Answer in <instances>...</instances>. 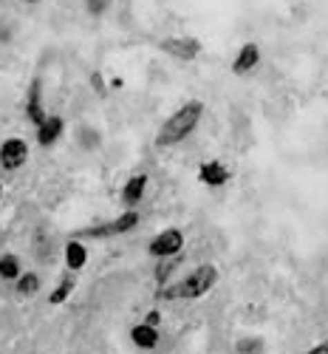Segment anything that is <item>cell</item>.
Returning <instances> with one entry per match:
<instances>
[{
	"label": "cell",
	"mask_w": 328,
	"mask_h": 354,
	"mask_svg": "<svg viewBox=\"0 0 328 354\" xmlns=\"http://www.w3.org/2000/svg\"><path fill=\"white\" fill-rule=\"evenodd\" d=\"M201 116H204V102L198 100H190L187 105L178 108L170 120L162 125L159 136H156V145L159 147H170V145H178V142H184L201 122Z\"/></svg>",
	"instance_id": "6da1fadb"
},
{
	"label": "cell",
	"mask_w": 328,
	"mask_h": 354,
	"mask_svg": "<svg viewBox=\"0 0 328 354\" xmlns=\"http://www.w3.org/2000/svg\"><path fill=\"white\" fill-rule=\"evenodd\" d=\"M215 281H218V270L213 267V263H201V267L193 270L184 281H178L170 289H162L159 298H167V301H178V298L193 301V298H201V295L210 292L215 286Z\"/></svg>",
	"instance_id": "7a4b0ae2"
},
{
	"label": "cell",
	"mask_w": 328,
	"mask_h": 354,
	"mask_svg": "<svg viewBox=\"0 0 328 354\" xmlns=\"http://www.w3.org/2000/svg\"><path fill=\"white\" fill-rule=\"evenodd\" d=\"M139 224V213L136 210H128L119 218L108 221V224H97V227H88L79 232V239H113V235H122V232H131L133 227Z\"/></svg>",
	"instance_id": "3957f363"
},
{
	"label": "cell",
	"mask_w": 328,
	"mask_h": 354,
	"mask_svg": "<svg viewBox=\"0 0 328 354\" xmlns=\"http://www.w3.org/2000/svg\"><path fill=\"white\" fill-rule=\"evenodd\" d=\"M182 247H184V232L170 227V230L159 232L156 239L151 241V255L153 258H173V255L182 252Z\"/></svg>",
	"instance_id": "277c9868"
},
{
	"label": "cell",
	"mask_w": 328,
	"mask_h": 354,
	"mask_svg": "<svg viewBox=\"0 0 328 354\" xmlns=\"http://www.w3.org/2000/svg\"><path fill=\"white\" fill-rule=\"evenodd\" d=\"M26 159H28V145L23 139L12 136L0 145V167L3 170H17L26 165Z\"/></svg>",
	"instance_id": "5b68a950"
},
{
	"label": "cell",
	"mask_w": 328,
	"mask_h": 354,
	"mask_svg": "<svg viewBox=\"0 0 328 354\" xmlns=\"http://www.w3.org/2000/svg\"><path fill=\"white\" fill-rule=\"evenodd\" d=\"M162 51L173 54L175 60L190 63V60H195V57H198L201 43H198L195 37H170V40H164V43H162Z\"/></svg>",
	"instance_id": "8992f818"
},
{
	"label": "cell",
	"mask_w": 328,
	"mask_h": 354,
	"mask_svg": "<svg viewBox=\"0 0 328 354\" xmlns=\"http://www.w3.org/2000/svg\"><path fill=\"white\" fill-rule=\"evenodd\" d=\"M26 113L37 128L46 122V111H43V85L40 80H32V88H28V100H26Z\"/></svg>",
	"instance_id": "52a82bcc"
},
{
	"label": "cell",
	"mask_w": 328,
	"mask_h": 354,
	"mask_svg": "<svg viewBox=\"0 0 328 354\" xmlns=\"http://www.w3.org/2000/svg\"><path fill=\"white\" fill-rule=\"evenodd\" d=\"M198 179L204 185H210V187H221L229 182V170L221 165V162H204L198 167Z\"/></svg>",
	"instance_id": "ba28073f"
},
{
	"label": "cell",
	"mask_w": 328,
	"mask_h": 354,
	"mask_svg": "<svg viewBox=\"0 0 328 354\" xmlns=\"http://www.w3.org/2000/svg\"><path fill=\"white\" fill-rule=\"evenodd\" d=\"M258 60H260V48H258L255 43H247L241 51H238L235 63H232V71H235V74H249V71L258 66Z\"/></svg>",
	"instance_id": "9c48e42d"
},
{
	"label": "cell",
	"mask_w": 328,
	"mask_h": 354,
	"mask_svg": "<svg viewBox=\"0 0 328 354\" xmlns=\"http://www.w3.org/2000/svg\"><path fill=\"white\" fill-rule=\"evenodd\" d=\"M63 128H66V122L59 120V116H46V122L37 128V142L43 147H51L59 139V133H63Z\"/></svg>",
	"instance_id": "30bf717a"
},
{
	"label": "cell",
	"mask_w": 328,
	"mask_h": 354,
	"mask_svg": "<svg viewBox=\"0 0 328 354\" xmlns=\"http://www.w3.org/2000/svg\"><path fill=\"white\" fill-rule=\"evenodd\" d=\"M131 337H133V343H136L139 348H147V351L159 346V332H156V326H147V323H139V326H133Z\"/></svg>",
	"instance_id": "8fae6325"
},
{
	"label": "cell",
	"mask_w": 328,
	"mask_h": 354,
	"mask_svg": "<svg viewBox=\"0 0 328 354\" xmlns=\"http://www.w3.org/2000/svg\"><path fill=\"white\" fill-rule=\"evenodd\" d=\"M88 263V250H85V244H79L77 239L74 241H68L66 244V267L71 270V272H77V270H82Z\"/></svg>",
	"instance_id": "7c38bea8"
},
{
	"label": "cell",
	"mask_w": 328,
	"mask_h": 354,
	"mask_svg": "<svg viewBox=\"0 0 328 354\" xmlns=\"http://www.w3.org/2000/svg\"><path fill=\"white\" fill-rule=\"evenodd\" d=\"M144 187H147V176H144V173H136L133 179H128V185H125V190H122L125 204H139V198L144 196Z\"/></svg>",
	"instance_id": "4fadbf2b"
},
{
	"label": "cell",
	"mask_w": 328,
	"mask_h": 354,
	"mask_svg": "<svg viewBox=\"0 0 328 354\" xmlns=\"http://www.w3.org/2000/svg\"><path fill=\"white\" fill-rule=\"evenodd\" d=\"M0 278H6V281L20 278V258L17 255H0Z\"/></svg>",
	"instance_id": "5bb4252c"
},
{
	"label": "cell",
	"mask_w": 328,
	"mask_h": 354,
	"mask_svg": "<svg viewBox=\"0 0 328 354\" xmlns=\"http://www.w3.org/2000/svg\"><path fill=\"white\" fill-rule=\"evenodd\" d=\"M71 292H74V278L66 275L63 281L57 283V289L51 292V298H48V301H51L54 306H59V304H66V301H68V295H71Z\"/></svg>",
	"instance_id": "9a60e30c"
},
{
	"label": "cell",
	"mask_w": 328,
	"mask_h": 354,
	"mask_svg": "<svg viewBox=\"0 0 328 354\" xmlns=\"http://www.w3.org/2000/svg\"><path fill=\"white\" fill-rule=\"evenodd\" d=\"M37 289H40V278L35 272H26V275L17 278V292L26 295V298L28 295H37Z\"/></svg>",
	"instance_id": "2e32d148"
},
{
	"label": "cell",
	"mask_w": 328,
	"mask_h": 354,
	"mask_svg": "<svg viewBox=\"0 0 328 354\" xmlns=\"http://www.w3.org/2000/svg\"><path fill=\"white\" fill-rule=\"evenodd\" d=\"M235 351L238 354H260L263 351V340L260 337H241L235 343Z\"/></svg>",
	"instance_id": "e0dca14e"
},
{
	"label": "cell",
	"mask_w": 328,
	"mask_h": 354,
	"mask_svg": "<svg viewBox=\"0 0 328 354\" xmlns=\"http://www.w3.org/2000/svg\"><path fill=\"white\" fill-rule=\"evenodd\" d=\"M173 270H175V261H173V258H164V263H159V267H156V281L164 283Z\"/></svg>",
	"instance_id": "ac0fdd59"
},
{
	"label": "cell",
	"mask_w": 328,
	"mask_h": 354,
	"mask_svg": "<svg viewBox=\"0 0 328 354\" xmlns=\"http://www.w3.org/2000/svg\"><path fill=\"white\" fill-rule=\"evenodd\" d=\"M105 6H108V0H88V12L91 15H102Z\"/></svg>",
	"instance_id": "d6986e66"
},
{
	"label": "cell",
	"mask_w": 328,
	"mask_h": 354,
	"mask_svg": "<svg viewBox=\"0 0 328 354\" xmlns=\"http://www.w3.org/2000/svg\"><path fill=\"white\" fill-rule=\"evenodd\" d=\"M306 354H328V337L322 340V343H317V346H311Z\"/></svg>",
	"instance_id": "ffe728a7"
},
{
	"label": "cell",
	"mask_w": 328,
	"mask_h": 354,
	"mask_svg": "<svg viewBox=\"0 0 328 354\" xmlns=\"http://www.w3.org/2000/svg\"><path fill=\"white\" fill-rule=\"evenodd\" d=\"M159 320H162V315H159V312H151L144 323H147V326H159Z\"/></svg>",
	"instance_id": "44dd1931"
},
{
	"label": "cell",
	"mask_w": 328,
	"mask_h": 354,
	"mask_svg": "<svg viewBox=\"0 0 328 354\" xmlns=\"http://www.w3.org/2000/svg\"><path fill=\"white\" fill-rule=\"evenodd\" d=\"M91 80H94V88H97V91H102V88H105V85H102V77H99V74H94Z\"/></svg>",
	"instance_id": "7402d4cb"
},
{
	"label": "cell",
	"mask_w": 328,
	"mask_h": 354,
	"mask_svg": "<svg viewBox=\"0 0 328 354\" xmlns=\"http://www.w3.org/2000/svg\"><path fill=\"white\" fill-rule=\"evenodd\" d=\"M0 198H3V185H0Z\"/></svg>",
	"instance_id": "603a6c76"
},
{
	"label": "cell",
	"mask_w": 328,
	"mask_h": 354,
	"mask_svg": "<svg viewBox=\"0 0 328 354\" xmlns=\"http://www.w3.org/2000/svg\"><path fill=\"white\" fill-rule=\"evenodd\" d=\"M26 3H37V0H26Z\"/></svg>",
	"instance_id": "cb8c5ba5"
}]
</instances>
